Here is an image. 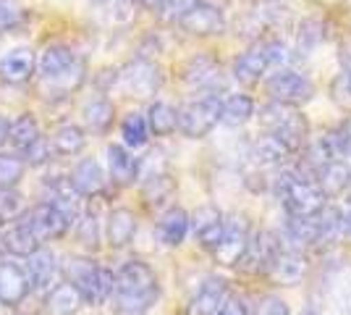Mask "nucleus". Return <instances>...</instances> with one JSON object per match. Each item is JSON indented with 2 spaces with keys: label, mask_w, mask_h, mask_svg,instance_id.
Instances as JSON below:
<instances>
[{
  "label": "nucleus",
  "mask_w": 351,
  "mask_h": 315,
  "mask_svg": "<svg viewBox=\"0 0 351 315\" xmlns=\"http://www.w3.org/2000/svg\"><path fill=\"white\" fill-rule=\"evenodd\" d=\"M160 300V281L142 260H129L116 270L110 307L113 315H147Z\"/></svg>",
  "instance_id": "f257e3e1"
},
{
  "label": "nucleus",
  "mask_w": 351,
  "mask_h": 315,
  "mask_svg": "<svg viewBox=\"0 0 351 315\" xmlns=\"http://www.w3.org/2000/svg\"><path fill=\"white\" fill-rule=\"evenodd\" d=\"M276 195H278L286 215L309 218V215H317L328 208L325 205L328 197L320 189V184L304 176L299 168H283L276 176Z\"/></svg>",
  "instance_id": "f03ea898"
},
{
  "label": "nucleus",
  "mask_w": 351,
  "mask_h": 315,
  "mask_svg": "<svg viewBox=\"0 0 351 315\" xmlns=\"http://www.w3.org/2000/svg\"><path fill=\"white\" fill-rule=\"evenodd\" d=\"M66 281H71L87 305H105L113 297V286H116V273L103 268L97 263H92L87 257H66Z\"/></svg>",
  "instance_id": "7ed1b4c3"
},
{
  "label": "nucleus",
  "mask_w": 351,
  "mask_h": 315,
  "mask_svg": "<svg viewBox=\"0 0 351 315\" xmlns=\"http://www.w3.org/2000/svg\"><path fill=\"white\" fill-rule=\"evenodd\" d=\"M260 121H263V126L270 135H276L280 142L291 150V155L293 152H302L307 148L309 124H307V119L299 113L296 105L270 100V103L260 110Z\"/></svg>",
  "instance_id": "20e7f679"
},
{
  "label": "nucleus",
  "mask_w": 351,
  "mask_h": 315,
  "mask_svg": "<svg viewBox=\"0 0 351 315\" xmlns=\"http://www.w3.org/2000/svg\"><path fill=\"white\" fill-rule=\"evenodd\" d=\"M223 97L215 92H205L202 97L178 108V132L189 139H202L220 124Z\"/></svg>",
  "instance_id": "39448f33"
},
{
  "label": "nucleus",
  "mask_w": 351,
  "mask_h": 315,
  "mask_svg": "<svg viewBox=\"0 0 351 315\" xmlns=\"http://www.w3.org/2000/svg\"><path fill=\"white\" fill-rule=\"evenodd\" d=\"M118 84L123 87V92H129L132 97L147 100V97H155L158 90L162 87V71L155 60L139 56V58H134L132 63H126L121 69Z\"/></svg>",
  "instance_id": "423d86ee"
},
{
  "label": "nucleus",
  "mask_w": 351,
  "mask_h": 315,
  "mask_svg": "<svg viewBox=\"0 0 351 315\" xmlns=\"http://www.w3.org/2000/svg\"><path fill=\"white\" fill-rule=\"evenodd\" d=\"M265 92L270 100H278L286 105H304L312 100L315 95V84L309 82L304 74L293 71V69H280L278 74L267 76L265 82Z\"/></svg>",
  "instance_id": "0eeeda50"
},
{
  "label": "nucleus",
  "mask_w": 351,
  "mask_h": 315,
  "mask_svg": "<svg viewBox=\"0 0 351 315\" xmlns=\"http://www.w3.org/2000/svg\"><path fill=\"white\" fill-rule=\"evenodd\" d=\"M249 242H252V231H249L247 215H234L231 221H226V231H223V240L218 242V247L213 250V255L220 266L226 268H234L241 263V257L247 253Z\"/></svg>",
  "instance_id": "6e6552de"
},
{
  "label": "nucleus",
  "mask_w": 351,
  "mask_h": 315,
  "mask_svg": "<svg viewBox=\"0 0 351 315\" xmlns=\"http://www.w3.org/2000/svg\"><path fill=\"white\" fill-rule=\"evenodd\" d=\"M280 250H283V244H280V240L273 231H260V234L252 237L239 268L247 270V273H265L267 276V270L276 263Z\"/></svg>",
  "instance_id": "1a4fd4ad"
},
{
  "label": "nucleus",
  "mask_w": 351,
  "mask_h": 315,
  "mask_svg": "<svg viewBox=\"0 0 351 315\" xmlns=\"http://www.w3.org/2000/svg\"><path fill=\"white\" fill-rule=\"evenodd\" d=\"M181 79L184 84H189L194 90H202V92H215L223 87V74H220V63L213 56L207 53H199L184 63L181 69Z\"/></svg>",
  "instance_id": "9d476101"
},
{
  "label": "nucleus",
  "mask_w": 351,
  "mask_h": 315,
  "mask_svg": "<svg viewBox=\"0 0 351 315\" xmlns=\"http://www.w3.org/2000/svg\"><path fill=\"white\" fill-rule=\"evenodd\" d=\"M21 221L29 224L32 229H34V234H37L43 242L45 240H60V237L71 229V224L66 221V215H63L53 202H47V200L27 210V215H24Z\"/></svg>",
  "instance_id": "9b49d317"
},
{
  "label": "nucleus",
  "mask_w": 351,
  "mask_h": 315,
  "mask_svg": "<svg viewBox=\"0 0 351 315\" xmlns=\"http://www.w3.org/2000/svg\"><path fill=\"white\" fill-rule=\"evenodd\" d=\"M228 297H231L228 281L218 279V276H210L194 292V297L186 305V315H218L220 307L228 302Z\"/></svg>",
  "instance_id": "f8f14e48"
},
{
  "label": "nucleus",
  "mask_w": 351,
  "mask_h": 315,
  "mask_svg": "<svg viewBox=\"0 0 351 315\" xmlns=\"http://www.w3.org/2000/svg\"><path fill=\"white\" fill-rule=\"evenodd\" d=\"M178 27L191 34V37H213L226 30V16L218 5L202 0L199 5H194L189 14L178 21Z\"/></svg>",
  "instance_id": "ddd939ff"
},
{
  "label": "nucleus",
  "mask_w": 351,
  "mask_h": 315,
  "mask_svg": "<svg viewBox=\"0 0 351 315\" xmlns=\"http://www.w3.org/2000/svg\"><path fill=\"white\" fill-rule=\"evenodd\" d=\"M270 66H273L270 43L263 40V43H257V45H252L249 50H244L234 60V79L241 82V84H257Z\"/></svg>",
  "instance_id": "4468645a"
},
{
  "label": "nucleus",
  "mask_w": 351,
  "mask_h": 315,
  "mask_svg": "<svg viewBox=\"0 0 351 315\" xmlns=\"http://www.w3.org/2000/svg\"><path fill=\"white\" fill-rule=\"evenodd\" d=\"M34 289L29 279V270L21 268L19 263H3L0 266V305L5 307H19L29 297Z\"/></svg>",
  "instance_id": "2eb2a0df"
},
{
  "label": "nucleus",
  "mask_w": 351,
  "mask_h": 315,
  "mask_svg": "<svg viewBox=\"0 0 351 315\" xmlns=\"http://www.w3.org/2000/svg\"><path fill=\"white\" fill-rule=\"evenodd\" d=\"M191 231L202 247L215 250L218 242L223 240V231H226V218L215 205H202L191 215Z\"/></svg>",
  "instance_id": "dca6fc26"
},
{
  "label": "nucleus",
  "mask_w": 351,
  "mask_h": 315,
  "mask_svg": "<svg viewBox=\"0 0 351 315\" xmlns=\"http://www.w3.org/2000/svg\"><path fill=\"white\" fill-rule=\"evenodd\" d=\"M37 69V56L32 47H11L0 58V79L8 84H24L29 82Z\"/></svg>",
  "instance_id": "f3484780"
},
{
  "label": "nucleus",
  "mask_w": 351,
  "mask_h": 315,
  "mask_svg": "<svg viewBox=\"0 0 351 315\" xmlns=\"http://www.w3.org/2000/svg\"><path fill=\"white\" fill-rule=\"evenodd\" d=\"M304 270H307V263H304L302 253L296 247H283L276 257V263L267 270V279L276 281L278 286H296L302 281Z\"/></svg>",
  "instance_id": "a211bd4d"
},
{
  "label": "nucleus",
  "mask_w": 351,
  "mask_h": 315,
  "mask_svg": "<svg viewBox=\"0 0 351 315\" xmlns=\"http://www.w3.org/2000/svg\"><path fill=\"white\" fill-rule=\"evenodd\" d=\"M191 229V215L184 208H168L155 226V234L165 247H178Z\"/></svg>",
  "instance_id": "6ab92c4d"
},
{
  "label": "nucleus",
  "mask_w": 351,
  "mask_h": 315,
  "mask_svg": "<svg viewBox=\"0 0 351 315\" xmlns=\"http://www.w3.org/2000/svg\"><path fill=\"white\" fill-rule=\"evenodd\" d=\"M139 158H134L123 145H110L108 148V174L110 181L118 187H129L139 179Z\"/></svg>",
  "instance_id": "aec40b11"
},
{
  "label": "nucleus",
  "mask_w": 351,
  "mask_h": 315,
  "mask_svg": "<svg viewBox=\"0 0 351 315\" xmlns=\"http://www.w3.org/2000/svg\"><path fill=\"white\" fill-rule=\"evenodd\" d=\"M71 184L73 189L79 192L82 197H95L103 192L105 187V174H103V165L97 163L95 158H82L79 163L73 165L71 171Z\"/></svg>",
  "instance_id": "412c9836"
},
{
  "label": "nucleus",
  "mask_w": 351,
  "mask_h": 315,
  "mask_svg": "<svg viewBox=\"0 0 351 315\" xmlns=\"http://www.w3.org/2000/svg\"><path fill=\"white\" fill-rule=\"evenodd\" d=\"M76 60H79V56L73 53L71 47L56 43V45H47L43 53H40V58H37V71L43 76V82H47V79H56V76L66 74Z\"/></svg>",
  "instance_id": "4be33fe9"
},
{
  "label": "nucleus",
  "mask_w": 351,
  "mask_h": 315,
  "mask_svg": "<svg viewBox=\"0 0 351 315\" xmlns=\"http://www.w3.org/2000/svg\"><path fill=\"white\" fill-rule=\"evenodd\" d=\"M136 234V215L129 208H116L108 213V221H105V240L113 250L126 247Z\"/></svg>",
  "instance_id": "5701e85b"
},
{
  "label": "nucleus",
  "mask_w": 351,
  "mask_h": 315,
  "mask_svg": "<svg viewBox=\"0 0 351 315\" xmlns=\"http://www.w3.org/2000/svg\"><path fill=\"white\" fill-rule=\"evenodd\" d=\"M82 305H84L82 292H79L71 281H66V284H56L50 292H47V297H45V313L47 315H76Z\"/></svg>",
  "instance_id": "b1692460"
},
{
  "label": "nucleus",
  "mask_w": 351,
  "mask_h": 315,
  "mask_svg": "<svg viewBox=\"0 0 351 315\" xmlns=\"http://www.w3.org/2000/svg\"><path fill=\"white\" fill-rule=\"evenodd\" d=\"M43 240L34 234V229L29 224H16L3 234V250L14 257H32L40 250Z\"/></svg>",
  "instance_id": "393cba45"
},
{
  "label": "nucleus",
  "mask_w": 351,
  "mask_h": 315,
  "mask_svg": "<svg viewBox=\"0 0 351 315\" xmlns=\"http://www.w3.org/2000/svg\"><path fill=\"white\" fill-rule=\"evenodd\" d=\"M252 116H254V100L249 95H244V92L228 95L223 100V105H220V124L228 126V129L244 126Z\"/></svg>",
  "instance_id": "a878e982"
},
{
  "label": "nucleus",
  "mask_w": 351,
  "mask_h": 315,
  "mask_svg": "<svg viewBox=\"0 0 351 315\" xmlns=\"http://www.w3.org/2000/svg\"><path fill=\"white\" fill-rule=\"evenodd\" d=\"M82 116H84V124H87L89 132L108 135L110 126H113V121H116V105H113V100H108V97H95V100H89L84 105Z\"/></svg>",
  "instance_id": "bb28decb"
},
{
  "label": "nucleus",
  "mask_w": 351,
  "mask_h": 315,
  "mask_svg": "<svg viewBox=\"0 0 351 315\" xmlns=\"http://www.w3.org/2000/svg\"><path fill=\"white\" fill-rule=\"evenodd\" d=\"M50 145H53L56 155L73 158V155H79V152L87 148V135H84V129L76 126V124H63V126H58V129L53 132Z\"/></svg>",
  "instance_id": "cd10ccee"
},
{
  "label": "nucleus",
  "mask_w": 351,
  "mask_h": 315,
  "mask_svg": "<svg viewBox=\"0 0 351 315\" xmlns=\"http://www.w3.org/2000/svg\"><path fill=\"white\" fill-rule=\"evenodd\" d=\"M29 270V279L34 289H50V284L56 281V273H58V257L53 255L50 250H37L27 263Z\"/></svg>",
  "instance_id": "c85d7f7f"
},
{
  "label": "nucleus",
  "mask_w": 351,
  "mask_h": 315,
  "mask_svg": "<svg viewBox=\"0 0 351 315\" xmlns=\"http://www.w3.org/2000/svg\"><path fill=\"white\" fill-rule=\"evenodd\" d=\"M317 184H320V189L325 192V197L330 200V197H338L343 195L346 189H349L351 184V171L346 163H341V161H330V163L322 168L320 174H317Z\"/></svg>",
  "instance_id": "c756f323"
},
{
  "label": "nucleus",
  "mask_w": 351,
  "mask_h": 315,
  "mask_svg": "<svg viewBox=\"0 0 351 315\" xmlns=\"http://www.w3.org/2000/svg\"><path fill=\"white\" fill-rule=\"evenodd\" d=\"M147 124L155 137H171L178 129V110L171 103L155 100L147 108Z\"/></svg>",
  "instance_id": "7c9ffc66"
},
{
  "label": "nucleus",
  "mask_w": 351,
  "mask_h": 315,
  "mask_svg": "<svg viewBox=\"0 0 351 315\" xmlns=\"http://www.w3.org/2000/svg\"><path fill=\"white\" fill-rule=\"evenodd\" d=\"M249 155H252V161L257 165H280L291 155V150H289L276 135H265L252 145V152H249Z\"/></svg>",
  "instance_id": "2f4dec72"
},
{
  "label": "nucleus",
  "mask_w": 351,
  "mask_h": 315,
  "mask_svg": "<svg viewBox=\"0 0 351 315\" xmlns=\"http://www.w3.org/2000/svg\"><path fill=\"white\" fill-rule=\"evenodd\" d=\"M40 124L32 113H21L11 121V132H8V142L14 145L19 152H27L40 139Z\"/></svg>",
  "instance_id": "473e14b6"
},
{
  "label": "nucleus",
  "mask_w": 351,
  "mask_h": 315,
  "mask_svg": "<svg viewBox=\"0 0 351 315\" xmlns=\"http://www.w3.org/2000/svg\"><path fill=\"white\" fill-rule=\"evenodd\" d=\"M173 192H176V181L168 174H152L142 184V197H145L147 205H152V208L165 205L173 197Z\"/></svg>",
  "instance_id": "72a5a7b5"
},
{
  "label": "nucleus",
  "mask_w": 351,
  "mask_h": 315,
  "mask_svg": "<svg viewBox=\"0 0 351 315\" xmlns=\"http://www.w3.org/2000/svg\"><path fill=\"white\" fill-rule=\"evenodd\" d=\"M84 76H87V66H84V60L79 58L71 69L66 71V74H60V76H56V79H47V82H43V87H50V92H53V95L63 97V95H71V92L79 90V87L84 84Z\"/></svg>",
  "instance_id": "f704fd0d"
},
{
  "label": "nucleus",
  "mask_w": 351,
  "mask_h": 315,
  "mask_svg": "<svg viewBox=\"0 0 351 315\" xmlns=\"http://www.w3.org/2000/svg\"><path fill=\"white\" fill-rule=\"evenodd\" d=\"M149 135H152L149 124H147V116H142V113H129L126 119L121 121V137H123L126 148H134V150L145 148Z\"/></svg>",
  "instance_id": "c9c22d12"
},
{
  "label": "nucleus",
  "mask_w": 351,
  "mask_h": 315,
  "mask_svg": "<svg viewBox=\"0 0 351 315\" xmlns=\"http://www.w3.org/2000/svg\"><path fill=\"white\" fill-rule=\"evenodd\" d=\"M100 240H103L100 218H97L95 210H89V213H84V215L79 218V224H76V242H79L84 250L95 253V250L100 247Z\"/></svg>",
  "instance_id": "e433bc0d"
},
{
  "label": "nucleus",
  "mask_w": 351,
  "mask_h": 315,
  "mask_svg": "<svg viewBox=\"0 0 351 315\" xmlns=\"http://www.w3.org/2000/svg\"><path fill=\"white\" fill-rule=\"evenodd\" d=\"M24 171H27V161L19 158V155H8L3 152L0 155V189H14L19 181L24 179Z\"/></svg>",
  "instance_id": "4c0bfd02"
},
{
  "label": "nucleus",
  "mask_w": 351,
  "mask_h": 315,
  "mask_svg": "<svg viewBox=\"0 0 351 315\" xmlns=\"http://www.w3.org/2000/svg\"><path fill=\"white\" fill-rule=\"evenodd\" d=\"M27 215V200L14 192V189H5L0 195V224L5 221H19Z\"/></svg>",
  "instance_id": "58836bf2"
},
{
  "label": "nucleus",
  "mask_w": 351,
  "mask_h": 315,
  "mask_svg": "<svg viewBox=\"0 0 351 315\" xmlns=\"http://www.w3.org/2000/svg\"><path fill=\"white\" fill-rule=\"evenodd\" d=\"M322 40V24L317 19H304L302 27L296 32V50L299 53H309L320 45Z\"/></svg>",
  "instance_id": "ea45409f"
},
{
  "label": "nucleus",
  "mask_w": 351,
  "mask_h": 315,
  "mask_svg": "<svg viewBox=\"0 0 351 315\" xmlns=\"http://www.w3.org/2000/svg\"><path fill=\"white\" fill-rule=\"evenodd\" d=\"M24 11L16 0H0V32H11L21 24Z\"/></svg>",
  "instance_id": "a19ab883"
},
{
  "label": "nucleus",
  "mask_w": 351,
  "mask_h": 315,
  "mask_svg": "<svg viewBox=\"0 0 351 315\" xmlns=\"http://www.w3.org/2000/svg\"><path fill=\"white\" fill-rule=\"evenodd\" d=\"M53 145H50V139H45V137H40L34 145H32L29 150L24 152V161H27V165H32V168H40V165L50 163V155H53Z\"/></svg>",
  "instance_id": "79ce46f5"
},
{
  "label": "nucleus",
  "mask_w": 351,
  "mask_h": 315,
  "mask_svg": "<svg viewBox=\"0 0 351 315\" xmlns=\"http://www.w3.org/2000/svg\"><path fill=\"white\" fill-rule=\"evenodd\" d=\"M202 0H168L165 3V8H162L160 14L165 21H171V24H178L184 16L189 14L194 5H199Z\"/></svg>",
  "instance_id": "37998d69"
},
{
  "label": "nucleus",
  "mask_w": 351,
  "mask_h": 315,
  "mask_svg": "<svg viewBox=\"0 0 351 315\" xmlns=\"http://www.w3.org/2000/svg\"><path fill=\"white\" fill-rule=\"evenodd\" d=\"M254 315H291L289 310V305L280 300V297H263V300L257 302V307H254Z\"/></svg>",
  "instance_id": "c03bdc74"
},
{
  "label": "nucleus",
  "mask_w": 351,
  "mask_h": 315,
  "mask_svg": "<svg viewBox=\"0 0 351 315\" xmlns=\"http://www.w3.org/2000/svg\"><path fill=\"white\" fill-rule=\"evenodd\" d=\"M218 315H252V313H249L247 300H241V297H228V302L220 307Z\"/></svg>",
  "instance_id": "a18cd8bd"
},
{
  "label": "nucleus",
  "mask_w": 351,
  "mask_h": 315,
  "mask_svg": "<svg viewBox=\"0 0 351 315\" xmlns=\"http://www.w3.org/2000/svg\"><path fill=\"white\" fill-rule=\"evenodd\" d=\"M343 84H346V92L351 95V45L343 53Z\"/></svg>",
  "instance_id": "49530a36"
},
{
  "label": "nucleus",
  "mask_w": 351,
  "mask_h": 315,
  "mask_svg": "<svg viewBox=\"0 0 351 315\" xmlns=\"http://www.w3.org/2000/svg\"><path fill=\"white\" fill-rule=\"evenodd\" d=\"M136 3H139L142 8H147V11H162L168 0H136Z\"/></svg>",
  "instance_id": "de8ad7c7"
},
{
  "label": "nucleus",
  "mask_w": 351,
  "mask_h": 315,
  "mask_svg": "<svg viewBox=\"0 0 351 315\" xmlns=\"http://www.w3.org/2000/svg\"><path fill=\"white\" fill-rule=\"evenodd\" d=\"M8 132H11V121L5 116H0V148L8 142Z\"/></svg>",
  "instance_id": "09e8293b"
},
{
  "label": "nucleus",
  "mask_w": 351,
  "mask_h": 315,
  "mask_svg": "<svg viewBox=\"0 0 351 315\" xmlns=\"http://www.w3.org/2000/svg\"><path fill=\"white\" fill-rule=\"evenodd\" d=\"M343 231H346V237H351V210L343 215Z\"/></svg>",
  "instance_id": "8fccbe9b"
},
{
  "label": "nucleus",
  "mask_w": 351,
  "mask_h": 315,
  "mask_svg": "<svg viewBox=\"0 0 351 315\" xmlns=\"http://www.w3.org/2000/svg\"><path fill=\"white\" fill-rule=\"evenodd\" d=\"M302 315H317V313H315V310H304Z\"/></svg>",
  "instance_id": "3c124183"
},
{
  "label": "nucleus",
  "mask_w": 351,
  "mask_h": 315,
  "mask_svg": "<svg viewBox=\"0 0 351 315\" xmlns=\"http://www.w3.org/2000/svg\"><path fill=\"white\" fill-rule=\"evenodd\" d=\"M270 3H280V0H270Z\"/></svg>",
  "instance_id": "603ef678"
}]
</instances>
